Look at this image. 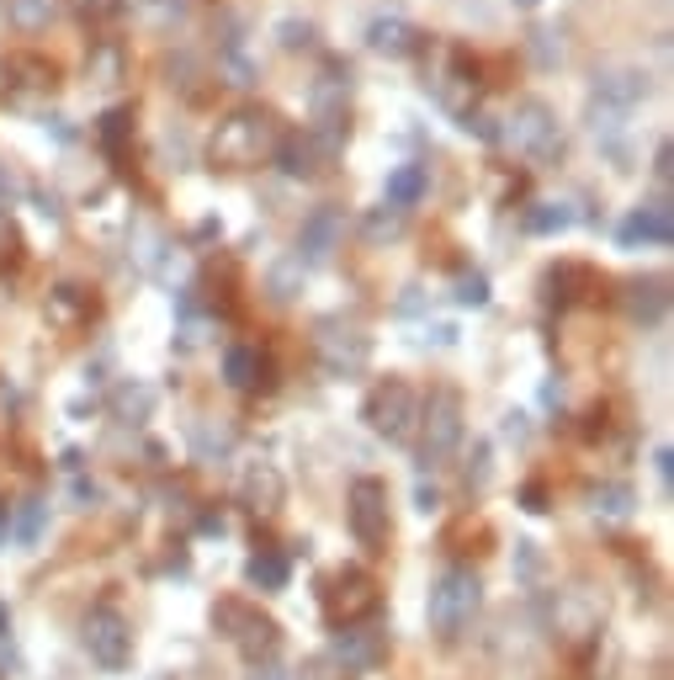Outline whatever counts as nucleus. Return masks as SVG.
I'll list each match as a JSON object with an SVG mask.
<instances>
[{
  "label": "nucleus",
  "instance_id": "45",
  "mask_svg": "<svg viewBox=\"0 0 674 680\" xmlns=\"http://www.w3.org/2000/svg\"><path fill=\"white\" fill-rule=\"evenodd\" d=\"M118 5H122V0H75L80 16H112Z\"/></svg>",
  "mask_w": 674,
  "mask_h": 680
},
{
  "label": "nucleus",
  "instance_id": "12",
  "mask_svg": "<svg viewBox=\"0 0 674 680\" xmlns=\"http://www.w3.org/2000/svg\"><path fill=\"white\" fill-rule=\"evenodd\" d=\"M600 287H605V277H600L590 261H557V266H547V277H542V293H547V303H553V309L590 303Z\"/></svg>",
  "mask_w": 674,
  "mask_h": 680
},
{
  "label": "nucleus",
  "instance_id": "38",
  "mask_svg": "<svg viewBox=\"0 0 674 680\" xmlns=\"http://www.w3.org/2000/svg\"><path fill=\"white\" fill-rule=\"evenodd\" d=\"M292 680H351V676H346V670H340L329 654H318V659H309V665H303V670H298Z\"/></svg>",
  "mask_w": 674,
  "mask_h": 680
},
{
  "label": "nucleus",
  "instance_id": "50",
  "mask_svg": "<svg viewBox=\"0 0 674 680\" xmlns=\"http://www.w3.org/2000/svg\"><path fill=\"white\" fill-rule=\"evenodd\" d=\"M5 628H11V611H5V600H0V633H5Z\"/></svg>",
  "mask_w": 674,
  "mask_h": 680
},
{
  "label": "nucleus",
  "instance_id": "14",
  "mask_svg": "<svg viewBox=\"0 0 674 680\" xmlns=\"http://www.w3.org/2000/svg\"><path fill=\"white\" fill-rule=\"evenodd\" d=\"M329 659H335L346 676H366V670H377V665L388 659V639H383L377 628H340Z\"/></svg>",
  "mask_w": 674,
  "mask_h": 680
},
{
  "label": "nucleus",
  "instance_id": "34",
  "mask_svg": "<svg viewBox=\"0 0 674 680\" xmlns=\"http://www.w3.org/2000/svg\"><path fill=\"white\" fill-rule=\"evenodd\" d=\"M277 43L287 48V53H298V48H314L318 27H314V22H303V16H281V22H277Z\"/></svg>",
  "mask_w": 674,
  "mask_h": 680
},
{
  "label": "nucleus",
  "instance_id": "2",
  "mask_svg": "<svg viewBox=\"0 0 674 680\" xmlns=\"http://www.w3.org/2000/svg\"><path fill=\"white\" fill-rule=\"evenodd\" d=\"M500 139H505L516 155H531V160H557V155H563V128H557V112L547 107V102H537V96L516 102V112L505 118Z\"/></svg>",
  "mask_w": 674,
  "mask_h": 680
},
{
  "label": "nucleus",
  "instance_id": "37",
  "mask_svg": "<svg viewBox=\"0 0 674 680\" xmlns=\"http://www.w3.org/2000/svg\"><path fill=\"white\" fill-rule=\"evenodd\" d=\"M457 303H468V309L489 303V277H483V272H468V277L457 282Z\"/></svg>",
  "mask_w": 674,
  "mask_h": 680
},
{
  "label": "nucleus",
  "instance_id": "51",
  "mask_svg": "<svg viewBox=\"0 0 674 680\" xmlns=\"http://www.w3.org/2000/svg\"><path fill=\"white\" fill-rule=\"evenodd\" d=\"M516 5H526V11H531V5H542V0H516Z\"/></svg>",
  "mask_w": 674,
  "mask_h": 680
},
{
  "label": "nucleus",
  "instance_id": "25",
  "mask_svg": "<svg viewBox=\"0 0 674 680\" xmlns=\"http://www.w3.org/2000/svg\"><path fill=\"white\" fill-rule=\"evenodd\" d=\"M122 70H128V59H122V43L118 38H96V43H91V59H85V75H91V85H118Z\"/></svg>",
  "mask_w": 674,
  "mask_h": 680
},
{
  "label": "nucleus",
  "instance_id": "35",
  "mask_svg": "<svg viewBox=\"0 0 674 680\" xmlns=\"http://www.w3.org/2000/svg\"><path fill=\"white\" fill-rule=\"evenodd\" d=\"M43 526H48V505H43V500H27V505H22V516H16V542H22V548H33V542L43 537Z\"/></svg>",
  "mask_w": 674,
  "mask_h": 680
},
{
  "label": "nucleus",
  "instance_id": "42",
  "mask_svg": "<svg viewBox=\"0 0 674 680\" xmlns=\"http://www.w3.org/2000/svg\"><path fill=\"white\" fill-rule=\"evenodd\" d=\"M462 128H468V133H478V139H489V144H500V122L483 118V112H468V118H462Z\"/></svg>",
  "mask_w": 674,
  "mask_h": 680
},
{
  "label": "nucleus",
  "instance_id": "17",
  "mask_svg": "<svg viewBox=\"0 0 674 680\" xmlns=\"http://www.w3.org/2000/svg\"><path fill=\"white\" fill-rule=\"evenodd\" d=\"M272 160H277V165H281V176H292V181H314L329 155L318 150L314 133H281L277 150H272Z\"/></svg>",
  "mask_w": 674,
  "mask_h": 680
},
{
  "label": "nucleus",
  "instance_id": "22",
  "mask_svg": "<svg viewBox=\"0 0 674 680\" xmlns=\"http://www.w3.org/2000/svg\"><path fill=\"white\" fill-rule=\"evenodd\" d=\"M5 85H11V91H27V96H48V91L59 85V70H53V59H43V53H11V59H5Z\"/></svg>",
  "mask_w": 674,
  "mask_h": 680
},
{
  "label": "nucleus",
  "instance_id": "1",
  "mask_svg": "<svg viewBox=\"0 0 674 680\" xmlns=\"http://www.w3.org/2000/svg\"><path fill=\"white\" fill-rule=\"evenodd\" d=\"M287 133L272 107H234L229 118H218L213 139H207V160L218 170H250V165L272 160L277 139Z\"/></svg>",
  "mask_w": 674,
  "mask_h": 680
},
{
  "label": "nucleus",
  "instance_id": "26",
  "mask_svg": "<svg viewBox=\"0 0 674 680\" xmlns=\"http://www.w3.org/2000/svg\"><path fill=\"white\" fill-rule=\"evenodd\" d=\"M133 107H112V112H101V122H96V139H101V150L112 155V160H122L128 155V144H133Z\"/></svg>",
  "mask_w": 674,
  "mask_h": 680
},
{
  "label": "nucleus",
  "instance_id": "16",
  "mask_svg": "<svg viewBox=\"0 0 674 680\" xmlns=\"http://www.w3.org/2000/svg\"><path fill=\"white\" fill-rule=\"evenodd\" d=\"M648 75L642 70H627V64H616V70H600L595 75V102L600 107H611V112H633L637 102H648Z\"/></svg>",
  "mask_w": 674,
  "mask_h": 680
},
{
  "label": "nucleus",
  "instance_id": "44",
  "mask_svg": "<svg viewBox=\"0 0 674 680\" xmlns=\"http://www.w3.org/2000/svg\"><path fill=\"white\" fill-rule=\"evenodd\" d=\"M670 170H674V150L659 144V150H653V181H670Z\"/></svg>",
  "mask_w": 674,
  "mask_h": 680
},
{
  "label": "nucleus",
  "instance_id": "47",
  "mask_svg": "<svg viewBox=\"0 0 674 680\" xmlns=\"http://www.w3.org/2000/svg\"><path fill=\"white\" fill-rule=\"evenodd\" d=\"M542 559H537V542H520V574H537Z\"/></svg>",
  "mask_w": 674,
  "mask_h": 680
},
{
  "label": "nucleus",
  "instance_id": "28",
  "mask_svg": "<svg viewBox=\"0 0 674 680\" xmlns=\"http://www.w3.org/2000/svg\"><path fill=\"white\" fill-rule=\"evenodd\" d=\"M244 574H250V585H255V590H281V585H287V574H292V563L266 548V553H255V559H250Z\"/></svg>",
  "mask_w": 674,
  "mask_h": 680
},
{
  "label": "nucleus",
  "instance_id": "40",
  "mask_svg": "<svg viewBox=\"0 0 674 680\" xmlns=\"http://www.w3.org/2000/svg\"><path fill=\"white\" fill-rule=\"evenodd\" d=\"M197 446H202V457H213V452L224 457V452L234 446V431H229V426H218V431H197Z\"/></svg>",
  "mask_w": 674,
  "mask_h": 680
},
{
  "label": "nucleus",
  "instance_id": "23",
  "mask_svg": "<svg viewBox=\"0 0 674 680\" xmlns=\"http://www.w3.org/2000/svg\"><path fill=\"white\" fill-rule=\"evenodd\" d=\"M366 43H372L377 53H388V59H404V53H414V48H420V33H414L404 16H372Z\"/></svg>",
  "mask_w": 674,
  "mask_h": 680
},
{
  "label": "nucleus",
  "instance_id": "18",
  "mask_svg": "<svg viewBox=\"0 0 674 680\" xmlns=\"http://www.w3.org/2000/svg\"><path fill=\"white\" fill-rule=\"evenodd\" d=\"M224 383L239 389V394H255V389H272V361L261 357V346L239 341L224 351Z\"/></svg>",
  "mask_w": 674,
  "mask_h": 680
},
{
  "label": "nucleus",
  "instance_id": "29",
  "mask_svg": "<svg viewBox=\"0 0 674 680\" xmlns=\"http://www.w3.org/2000/svg\"><path fill=\"white\" fill-rule=\"evenodd\" d=\"M53 11H59V0H5V16H11V27H22V33L48 27Z\"/></svg>",
  "mask_w": 674,
  "mask_h": 680
},
{
  "label": "nucleus",
  "instance_id": "11",
  "mask_svg": "<svg viewBox=\"0 0 674 680\" xmlns=\"http://www.w3.org/2000/svg\"><path fill=\"white\" fill-rule=\"evenodd\" d=\"M96 314H101V298H96L91 287H80V282H59V287H48V298H43V320L53 324L59 335L91 330Z\"/></svg>",
  "mask_w": 674,
  "mask_h": 680
},
{
  "label": "nucleus",
  "instance_id": "36",
  "mask_svg": "<svg viewBox=\"0 0 674 680\" xmlns=\"http://www.w3.org/2000/svg\"><path fill=\"white\" fill-rule=\"evenodd\" d=\"M118 409H122V415H133V420H144V415L155 409V394H149L144 383H122V389H118Z\"/></svg>",
  "mask_w": 674,
  "mask_h": 680
},
{
  "label": "nucleus",
  "instance_id": "8",
  "mask_svg": "<svg viewBox=\"0 0 674 680\" xmlns=\"http://www.w3.org/2000/svg\"><path fill=\"white\" fill-rule=\"evenodd\" d=\"M80 639H85V648H91V659L107 665V670H122V665L133 659V628H128V617H122L118 606H107V600L85 611Z\"/></svg>",
  "mask_w": 674,
  "mask_h": 680
},
{
  "label": "nucleus",
  "instance_id": "27",
  "mask_svg": "<svg viewBox=\"0 0 674 680\" xmlns=\"http://www.w3.org/2000/svg\"><path fill=\"white\" fill-rule=\"evenodd\" d=\"M303 277H309V266H303L298 255H281V261H272V272H266V293H272L277 303H292V298L303 293Z\"/></svg>",
  "mask_w": 674,
  "mask_h": 680
},
{
  "label": "nucleus",
  "instance_id": "20",
  "mask_svg": "<svg viewBox=\"0 0 674 680\" xmlns=\"http://www.w3.org/2000/svg\"><path fill=\"white\" fill-rule=\"evenodd\" d=\"M239 494H244V505L255 511V516H277L281 500H287V484L272 463H250L244 468V479H239Z\"/></svg>",
  "mask_w": 674,
  "mask_h": 680
},
{
  "label": "nucleus",
  "instance_id": "43",
  "mask_svg": "<svg viewBox=\"0 0 674 680\" xmlns=\"http://www.w3.org/2000/svg\"><path fill=\"white\" fill-rule=\"evenodd\" d=\"M144 11H149V16H155V22H176V16H181V11H186V0H149V5H144Z\"/></svg>",
  "mask_w": 674,
  "mask_h": 680
},
{
  "label": "nucleus",
  "instance_id": "41",
  "mask_svg": "<svg viewBox=\"0 0 674 680\" xmlns=\"http://www.w3.org/2000/svg\"><path fill=\"white\" fill-rule=\"evenodd\" d=\"M139 244H144V250H139V261H144V266L155 272L159 255H165V235H155V229H139Z\"/></svg>",
  "mask_w": 674,
  "mask_h": 680
},
{
  "label": "nucleus",
  "instance_id": "6",
  "mask_svg": "<svg viewBox=\"0 0 674 680\" xmlns=\"http://www.w3.org/2000/svg\"><path fill=\"white\" fill-rule=\"evenodd\" d=\"M346 521H351V537L361 548L383 553L388 537H394V516H388V484L383 479H357L346 494Z\"/></svg>",
  "mask_w": 674,
  "mask_h": 680
},
{
  "label": "nucleus",
  "instance_id": "24",
  "mask_svg": "<svg viewBox=\"0 0 674 680\" xmlns=\"http://www.w3.org/2000/svg\"><path fill=\"white\" fill-rule=\"evenodd\" d=\"M425 192H431V170H425L420 160L394 165V170H388V207H398V213H404V207H414V202L425 198Z\"/></svg>",
  "mask_w": 674,
  "mask_h": 680
},
{
  "label": "nucleus",
  "instance_id": "31",
  "mask_svg": "<svg viewBox=\"0 0 674 680\" xmlns=\"http://www.w3.org/2000/svg\"><path fill=\"white\" fill-rule=\"evenodd\" d=\"M526 48H531L537 70H557V64H563V33H557V27H531Z\"/></svg>",
  "mask_w": 674,
  "mask_h": 680
},
{
  "label": "nucleus",
  "instance_id": "32",
  "mask_svg": "<svg viewBox=\"0 0 674 680\" xmlns=\"http://www.w3.org/2000/svg\"><path fill=\"white\" fill-rule=\"evenodd\" d=\"M633 489L627 484H605V489H595V516L600 521H627L633 516Z\"/></svg>",
  "mask_w": 674,
  "mask_h": 680
},
{
  "label": "nucleus",
  "instance_id": "46",
  "mask_svg": "<svg viewBox=\"0 0 674 680\" xmlns=\"http://www.w3.org/2000/svg\"><path fill=\"white\" fill-rule=\"evenodd\" d=\"M653 468H659V479H664V489H670V479H674V452H670V446H659V452H653Z\"/></svg>",
  "mask_w": 674,
  "mask_h": 680
},
{
  "label": "nucleus",
  "instance_id": "48",
  "mask_svg": "<svg viewBox=\"0 0 674 680\" xmlns=\"http://www.w3.org/2000/svg\"><path fill=\"white\" fill-rule=\"evenodd\" d=\"M526 511H547V489L542 484H526Z\"/></svg>",
  "mask_w": 674,
  "mask_h": 680
},
{
  "label": "nucleus",
  "instance_id": "13",
  "mask_svg": "<svg viewBox=\"0 0 674 680\" xmlns=\"http://www.w3.org/2000/svg\"><path fill=\"white\" fill-rule=\"evenodd\" d=\"M340 244H346V213L340 207H314L303 218V229H298V250L292 255L309 266V261H329Z\"/></svg>",
  "mask_w": 674,
  "mask_h": 680
},
{
  "label": "nucleus",
  "instance_id": "39",
  "mask_svg": "<svg viewBox=\"0 0 674 680\" xmlns=\"http://www.w3.org/2000/svg\"><path fill=\"white\" fill-rule=\"evenodd\" d=\"M16 255H22V235H16L11 213H0V266H11Z\"/></svg>",
  "mask_w": 674,
  "mask_h": 680
},
{
  "label": "nucleus",
  "instance_id": "5",
  "mask_svg": "<svg viewBox=\"0 0 674 680\" xmlns=\"http://www.w3.org/2000/svg\"><path fill=\"white\" fill-rule=\"evenodd\" d=\"M478 600H483V590H478V574L473 569H446L436 585H431V628H436L441 639H457L468 622H473Z\"/></svg>",
  "mask_w": 674,
  "mask_h": 680
},
{
  "label": "nucleus",
  "instance_id": "21",
  "mask_svg": "<svg viewBox=\"0 0 674 680\" xmlns=\"http://www.w3.org/2000/svg\"><path fill=\"white\" fill-rule=\"evenodd\" d=\"M622 309H627V320L633 324H659L670 314V282L664 277H637L627 282V293H622Z\"/></svg>",
  "mask_w": 674,
  "mask_h": 680
},
{
  "label": "nucleus",
  "instance_id": "4",
  "mask_svg": "<svg viewBox=\"0 0 674 680\" xmlns=\"http://www.w3.org/2000/svg\"><path fill=\"white\" fill-rule=\"evenodd\" d=\"M361 420H366L377 437L409 441L420 431V394H414L404 378H383V383L366 394V404H361Z\"/></svg>",
  "mask_w": 674,
  "mask_h": 680
},
{
  "label": "nucleus",
  "instance_id": "30",
  "mask_svg": "<svg viewBox=\"0 0 674 680\" xmlns=\"http://www.w3.org/2000/svg\"><path fill=\"white\" fill-rule=\"evenodd\" d=\"M574 224V207L568 202H537L531 213H526V229L531 235H563Z\"/></svg>",
  "mask_w": 674,
  "mask_h": 680
},
{
  "label": "nucleus",
  "instance_id": "7",
  "mask_svg": "<svg viewBox=\"0 0 674 680\" xmlns=\"http://www.w3.org/2000/svg\"><path fill=\"white\" fill-rule=\"evenodd\" d=\"M383 606V590L366 569H340L329 585H324V617L335 628H361L372 611Z\"/></svg>",
  "mask_w": 674,
  "mask_h": 680
},
{
  "label": "nucleus",
  "instance_id": "3",
  "mask_svg": "<svg viewBox=\"0 0 674 680\" xmlns=\"http://www.w3.org/2000/svg\"><path fill=\"white\" fill-rule=\"evenodd\" d=\"M213 628L234 643L239 654H250V659H272V654H277V643H281L277 622H272L261 606H250V600H239V596H229V600H218V606H213Z\"/></svg>",
  "mask_w": 674,
  "mask_h": 680
},
{
  "label": "nucleus",
  "instance_id": "15",
  "mask_svg": "<svg viewBox=\"0 0 674 680\" xmlns=\"http://www.w3.org/2000/svg\"><path fill=\"white\" fill-rule=\"evenodd\" d=\"M478 85H483V81H478V64L462 53V48H452V53H446V75L436 81V96L452 107V112H462V118H468V112H473V102H478Z\"/></svg>",
  "mask_w": 674,
  "mask_h": 680
},
{
  "label": "nucleus",
  "instance_id": "19",
  "mask_svg": "<svg viewBox=\"0 0 674 680\" xmlns=\"http://www.w3.org/2000/svg\"><path fill=\"white\" fill-rule=\"evenodd\" d=\"M670 240H674V207L664 198L642 202L622 224V244H670Z\"/></svg>",
  "mask_w": 674,
  "mask_h": 680
},
{
  "label": "nucleus",
  "instance_id": "49",
  "mask_svg": "<svg viewBox=\"0 0 674 680\" xmlns=\"http://www.w3.org/2000/svg\"><path fill=\"white\" fill-rule=\"evenodd\" d=\"M250 680H292V676H281V670H272V665H266V670H255Z\"/></svg>",
  "mask_w": 674,
  "mask_h": 680
},
{
  "label": "nucleus",
  "instance_id": "52",
  "mask_svg": "<svg viewBox=\"0 0 674 680\" xmlns=\"http://www.w3.org/2000/svg\"><path fill=\"white\" fill-rule=\"evenodd\" d=\"M5 526H11V516H5V511H0V532H5Z\"/></svg>",
  "mask_w": 674,
  "mask_h": 680
},
{
  "label": "nucleus",
  "instance_id": "33",
  "mask_svg": "<svg viewBox=\"0 0 674 680\" xmlns=\"http://www.w3.org/2000/svg\"><path fill=\"white\" fill-rule=\"evenodd\" d=\"M361 235H366L372 244L398 240V235H404V213L388 207V202H383V207H372V213H366V224H361Z\"/></svg>",
  "mask_w": 674,
  "mask_h": 680
},
{
  "label": "nucleus",
  "instance_id": "10",
  "mask_svg": "<svg viewBox=\"0 0 674 680\" xmlns=\"http://www.w3.org/2000/svg\"><path fill=\"white\" fill-rule=\"evenodd\" d=\"M314 351L329 378H357V372H366V361H372V335L357 330V324H318Z\"/></svg>",
  "mask_w": 674,
  "mask_h": 680
},
{
  "label": "nucleus",
  "instance_id": "9",
  "mask_svg": "<svg viewBox=\"0 0 674 680\" xmlns=\"http://www.w3.org/2000/svg\"><path fill=\"white\" fill-rule=\"evenodd\" d=\"M420 431H425V463L452 457V446L462 441V394L457 389H431V399H420Z\"/></svg>",
  "mask_w": 674,
  "mask_h": 680
}]
</instances>
